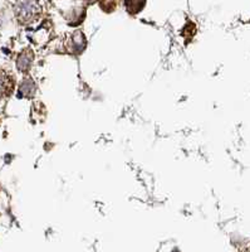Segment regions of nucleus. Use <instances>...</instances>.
Here are the masks:
<instances>
[{"mask_svg":"<svg viewBox=\"0 0 250 252\" xmlns=\"http://www.w3.org/2000/svg\"><path fill=\"white\" fill-rule=\"evenodd\" d=\"M15 90V78L9 71L0 68V100H5Z\"/></svg>","mask_w":250,"mask_h":252,"instance_id":"f03ea898","label":"nucleus"},{"mask_svg":"<svg viewBox=\"0 0 250 252\" xmlns=\"http://www.w3.org/2000/svg\"><path fill=\"white\" fill-rule=\"evenodd\" d=\"M14 13L20 24H30L39 18V4L30 1L17 3L14 4Z\"/></svg>","mask_w":250,"mask_h":252,"instance_id":"f257e3e1","label":"nucleus"},{"mask_svg":"<svg viewBox=\"0 0 250 252\" xmlns=\"http://www.w3.org/2000/svg\"><path fill=\"white\" fill-rule=\"evenodd\" d=\"M29 51H30V49H26V51H24L22 55H19V57H18L17 66L20 72H28L29 67H30L33 56H31V53Z\"/></svg>","mask_w":250,"mask_h":252,"instance_id":"7ed1b4c3","label":"nucleus"}]
</instances>
